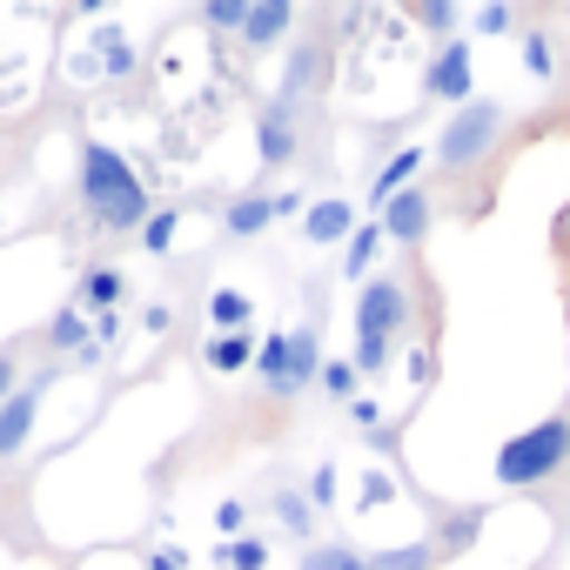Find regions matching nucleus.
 <instances>
[{"label": "nucleus", "instance_id": "f03ea898", "mask_svg": "<svg viewBox=\"0 0 570 570\" xmlns=\"http://www.w3.org/2000/svg\"><path fill=\"white\" fill-rule=\"evenodd\" d=\"M570 463V416H543L530 430H517L510 443H497V483L503 490H543L557 470Z\"/></svg>", "mask_w": 570, "mask_h": 570}, {"label": "nucleus", "instance_id": "9d476101", "mask_svg": "<svg viewBox=\"0 0 570 570\" xmlns=\"http://www.w3.org/2000/svg\"><path fill=\"white\" fill-rule=\"evenodd\" d=\"M255 141H262V161H268V168L296 161V141H303L296 108H289V101H268V108H262V121H255Z\"/></svg>", "mask_w": 570, "mask_h": 570}, {"label": "nucleus", "instance_id": "2f4dec72", "mask_svg": "<svg viewBox=\"0 0 570 570\" xmlns=\"http://www.w3.org/2000/svg\"><path fill=\"white\" fill-rule=\"evenodd\" d=\"M309 503H316V510H330V503H336V470H330V463L309 476Z\"/></svg>", "mask_w": 570, "mask_h": 570}, {"label": "nucleus", "instance_id": "f704fd0d", "mask_svg": "<svg viewBox=\"0 0 570 570\" xmlns=\"http://www.w3.org/2000/svg\"><path fill=\"white\" fill-rule=\"evenodd\" d=\"M268 202H275V222H282V215H303V188H282V195H268Z\"/></svg>", "mask_w": 570, "mask_h": 570}, {"label": "nucleus", "instance_id": "cd10ccee", "mask_svg": "<svg viewBox=\"0 0 570 570\" xmlns=\"http://www.w3.org/2000/svg\"><path fill=\"white\" fill-rule=\"evenodd\" d=\"M95 48L108 55V75H135V48H128L115 28H101V35H95Z\"/></svg>", "mask_w": 570, "mask_h": 570}, {"label": "nucleus", "instance_id": "a211bd4d", "mask_svg": "<svg viewBox=\"0 0 570 570\" xmlns=\"http://www.w3.org/2000/svg\"><path fill=\"white\" fill-rule=\"evenodd\" d=\"M443 550L436 537H416V543H396V550H370V570H436Z\"/></svg>", "mask_w": 570, "mask_h": 570}, {"label": "nucleus", "instance_id": "5701e85b", "mask_svg": "<svg viewBox=\"0 0 570 570\" xmlns=\"http://www.w3.org/2000/svg\"><path fill=\"white\" fill-rule=\"evenodd\" d=\"M316 383H323V396H330V403H343V410L356 403V363H350V356H330Z\"/></svg>", "mask_w": 570, "mask_h": 570}, {"label": "nucleus", "instance_id": "6ab92c4d", "mask_svg": "<svg viewBox=\"0 0 570 570\" xmlns=\"http://www.w3.org/2000/svg\"><path fill=\"white\" fill-rule=\"evenodd\" d=\"M275 517H282V530H289L296 543H303V537H316V503H309L303 490H289V483L275 490Z\"/></svg>", "mask_w": 570, "mask_h": 570}, {"label": "nucleus", "instance_id": "393cba45", "mask_svg": "<svg viewBox=\"0 0 570 570\" xmlns=\"http://www.w3.org/2000/svg\"><path fill=\"white\" fill-rule=\"evenodd\" d=\"M476 537H483V510H463V517H450V523H443V537H436V550L450 557V550H470Z\"/></svg>", "mask_w": 570, "mask_h": 570}, {"label": "nucleus", "instance_id": "aec40b11", "mask_svg": "<svg viewBox=\"0 0 570 570\" xmlns=\"http://www.w3.org/2000/svg\"><path fill=\"white\" fill-rule=\"evenodd\" d=\"M208 316H215V336H235V330L255 323V303H248L242 289H215V296H208Z\"/></svg>", "mask_w": 570, "mask_h": 570}, {"label": "nucleus", "instance_id": "c85d7f7f", "mask_svg": "<svg viewBox=\"0 0 570 570\" xmlns=\"http://www.w3.org/2000/svg\"><path fill=\"white\" fill-rule=\"evenodd\" d=\"M215 530H222V543H235V537H248V503H242V497H228V503L215 510Z\"/></svg>", "mask_w": 570, "mask_h": 570}, {"label": "nucleus", "instance_id": "1a4fd4ad", "mask_svg": "<svg viewBox=\"0 0 570 570\" xmlns=\"http://www.w3.org/2000/svg\"><path fill=\"white\" fill-rule=\"evenodd\" d=\"M423 161H430V148H396V155H390V161H383V168L370 175V195H363V202H370V208L383 215V208H390V202H396L403 188H416Z\"/></svg>", "mask_w": 570, "mask_h": 570}, {"label": "nucleus", "instance_id": "412c9836", "mask_svg": "<svg viewBox=\"0 0 570 570\" xmlns=\"http://www.w3.org/2000/svg\"><path fill=\"white\" fill-rule=\"evenodd\" d=\"M303 570H370V557L356 543H309L303 550Z\"/></svg>", "mask_w": 570, "mask_h": 570}, {"label": "nucleus", "instance_id": "423d86ee", "mask_svg": "<svg viewBox=\"0 0 570 570\" xmlns=\"http://www.w3.org/2000/svg\"><path fill=\"white\" fill-rule=\"evenodd\" d=\"M423 88L436 95V101H450V108H470L476 95V61H470V41H443L436 55H430V68H423Z\"/></svg>", "mask_w": 570, "mask_h": 570}, {"label": "nucleus", "instance_id": "7c9ffc66", "mask_svg": "<svg viewBox=\"0 0 570 570\" xmlns=\"http://www.w3.org/2000/svg\"><path fill=\"white\" fill-rule=\"evenodd\" d=\"M416 21H423L430 35H450V28H456V8H443V0H430V8H416Z\"/></svg>", "mask_w": 570, "mask_h": 570}, {"label": "nucleus", "instance_id": "dca6fc26", "mask_svg": "<svg viewBox=\"0 0 570 570\" xmlns=\"http://www.w3.org/2000/svg\"><path fill=\"white\" fill-rule=\"evenodd\" d=\"M275 222V202L268 195H228V208H222V228L242 242V235H262Z\"/></svg>", "mask_w": 570, "mask_h": 570}, {"label": "nucleus", "instance_id": "6e6552de", "mask_svg": "<svg viewBox=\"0 0 570 570\" xmlns=\"http://www.w3.org/2000/svg\"><path fill=\"white\" fill-rule=\"evenodd\" d=\"M376 222H383V242H403V248H416V242L430 235L436 208H430V195H423V188H403V195H396V202H390Z\"/></svg>", "mask_w": 570, "mask_h": 570}, {"label": "nucleus", "instance_id": "c9c22d12", "mask_svg": "<svg viewBox=\"0 0 570 570\" xmlns=\"http://www.w3.org/2000/svg\"><path fill=\"white\" fill-rule=\"evenodd\" d=\"M168 323H175V316H168V309H161V303H148V309H141V330H148V336H161V330H168Z\"/></svg>", "mask_w": 570, "mask_h": 570}, {"label": "nucleus", "instance_id": "20e7f679", "mask_svg": "<svg viewBox=\"0 0 570 570\" xmlns=\"http://www.w3.org/2000/svg\"><path fill=\"white\" fill-rule=\"evenodd\" d=\"M497 135H503V108H497V101H470V108H456L450 128L436 135V161H443V168H476V161L497 148Z\"/></svg>", "mask_w": 570, "mask_h": 570}, {"label": "nucleus", "instance_id": "2eb2a0df", "mask_svg": "<svg viewBox=\"0 0 570 570\" xmlns=\"http://www.w3.org/2000/svg\"><path fill=\"white\" fill-rule=\"evenodd\" d=\"M202 363H208L215 376H242V370H255V336H248V330H235V336H208Z\"/></svg>", "mask_w": 570, "mask_h": 570}, {"label": "nucleus", "instance_id": "c756f323", "mask_svg": "<svg viewBox=\"0 0 570 570\" xmlns=\"http://www.w3.org/2000/svg\"><path fill=\"white\" fill-rule=\"evenodd\" d=\"M242 14H248V8H235V0H208V8H202L208 28H235V35H242Z\"/></svg>", "mask_w": 570, "mask_h": 570}, {"label": "nucleus", "instance_id": "f3484780", "mask_svg": "<svg viewBox=\"0 0 570 570\" xmlns=\"http://www.w3.org/2000/svg\"><path fill=\"white\" fill-rule=\"evenodd\" d=\"M376 248H383V222L370 215V222H356V235L343 242V275H350V282H363V275L376 268Z\"/></svg>", "mask_w": 570, "mask_h": 570}, {"label": "nucleus", "instance_id": "a878e982", "mask_svg": "<svg viewBox=\"0 0 570 570\" xmlns=\"http://www.w3.org/2000/svg\"><path fill=\"white\" fill-rule=\"evenodd\" d=\"M523 68H530L537 81H550V75H557V48H550V35H543V28H530V35H523Z\"/></svg>", "mask_w": 570, "mask_h": 570}, {"label": "nucleus", "instance_id": "39448f33", "mask_svg": "<svg viewBox=\"0 0 570 570\" xmlns=\"http://www.w3.org/2000/svg\"><path fill=\"white\" fill-rule=\"evenodd\" d=\"M410 323V289L396 275H376L363 282V296H356V343H396V330Z\"/></svg>", "mask_w": 570, "mask_h": 570}, {"label": "nucleus", "instance_id": "7ed1b4c3", "mask_svg": "<svg viewBox=\"0 0 570 570\" xmlns=\"http://www.w3.org/2000/svg\"><path fill=\"white\" fill-rule=\"evenodd\" d=\"M316 376H323V343H316V323H303V330H268V336L255 343V383H262L268 396L296 403Z\"/></svg>", "mask_w": 570, "mask_h": 570}, {"label": "nucleus", "instance_id": "e433bc0d", "mask_svg": "<svg viewBox=\"0 0 570 570\" xmlns=\"http://www.w3.org/2000/svg\"><path fill=\"white\" fill-rule=\"evenodd\" d=\"M141 570H181V557H175V550H148Z\"/></svg>", "mask_w": 570, "mask_h": 570}, {"label": "nucleus", "instance_id": "f8f14e48", "mask_svg": "<svg viewBox=\"0 0 570 570\" xmlns=\"http://www.w3.org/2000/svg\"><path fill=\"white\" fill-rule=\"evenodd\" d=\"M41 396H48V383H21L8 403H0V456H14L21 443H28V430H35V410H41Z\"/></svg>", "mask_w": 570, "mask_h": 570}, {"label": "nucleus", "instance_id": "4468645a", "mask_svg": "<svg viewBox=\"0 0 570 570\" xmlns=\"http://www.w3.org/2000/svg\"><path fill=\"white\" fill-rule=\"evenodd\" d=\"M323 75H330V55H323L316 41H309V48H296V55H289V75H282V101L296 108L303 95H323Z\"/></svg>", "mask_w": 570, "mask_h": 570}, {"label": "nucleus", "instance_id": "bb28decb", "mask_svg": "<svg viewBox=\"0 0 570 570\" xmlns=\"http://www.w3.org/2000/svg\"><path fill=\"white\" fill-rule=\"evenodd\" d=\"M222 563H228V570H262V563H268V537H235V543H222Z\"/></svg>", "mask_w": 570, "mask_h": 570}, {"label": "nucleus", "instance_id": "f257e3e1", "mask_svg": "<svg viewBox=\"0 0 570 570\" xmlns=\"http://www.w3.org/2000/svg\"><path fill=\"white\" fill-rule=\"evenodd\" d=\"M75 181H81V208H88V222L108 228V235H141V222L155 215L141 175H135L108 141H81V155H75Z\"/></svg>", "mask_w": 570, "mask_h": 570}, {"label": "nucleus", "instance_id": "4be33fe9", "mask_svg": "<svg viewBox=\"0 0 570 570\" xmlns=\"http://www.w3.org/2000/svg\"><path fill=\"white\" fill-rule=\"evenodd\" d=\"M48 343H55V350H88V356H95V343H88V316H81L75 303L48 323Z\"/></svg>", "mask_w": 570, "mask_h": 570}, {"label": "nucleus", "instance_id": "9b49d317", "mask_svg": "<svg viewBox=\"0 0 570 570\" xmlns=\"http://www.w3.org/2000/svg\"><path fill=\"white\" fill-rule=\"evenodd\" d=\"M121 303H128V275H121L115 262L81 268V289H75V309H81V316H88V309H95V316H115Z\"/></svg>", "mask_w": 570, "mask_h": 570}, {"label": "nucleus", "instance_id": "72a5a7b5", "mask_svg": "<svg viewBox=\"0 0 570 570\" xmlns=\"http://www.w3.org/2000/svg\"><path fill=\"white\" fill-rule=\"evenodd\" d=\"M14 390H21V363H14V356H0V403H8Z\"/></svg>", "mask_w": 570, "mask_h": 570}, {"label": "nucleus", "instance_id": "0eeeda50", "mask_svg": "<svg viewBox=\"0 0 570 570\" xmlns=\"http://www.w3.org/2000/svg\"><path fill=\"white\" fill-rule=\"evenodd\" d=\"M350 235H356V202H350V195H316V202L303 208V242L343 248Z\"/></svg>", "mask_w": 570, "mask_h": 570}, {"label": "nucleus", "instance_id": "b1692460", "mask_svg": "<svg viewBox=\"0 0 570 570\" xmlns=\"http://www.w3.org/2000/svg\"><path fill=\"white\" fill-rule=\"evenodd\" d=\"M175 228H181V208H155V215L141 222V248H148V255H168V248H175Z\"/></svg>", "mask_w": 570, "mask_h": 570}, {"label": "nucleus", "instance_id": "ddd939ff", "mask_svg": "<svg viewBox=\"0 0 570 570\" xmlns=\"http://www.w3.org/2000/svg\"><path fill=\"white\" fill-rule=\"evenodd\" d=\"M289 28H296V8H289V0H255V8L242 14V41H248V48H275Z\"/></svg>", "mask_w": 570, "mask_h": 570}, {"label": "nucleus", "instance_id": "473e14b6", "mask_svg": "<svg viewBox=\"0 0 570 570\" xmlns=\"http://www.w3.org/2000/svg\"><path fill=\"white\" fill-rule=\"evenodd\" d=\"M476 28H483V35H510V28H517V14H510V8H483V14H476Z\"/></svg>", "mask_w": 570, "mask_h": 570}]
</instances>
